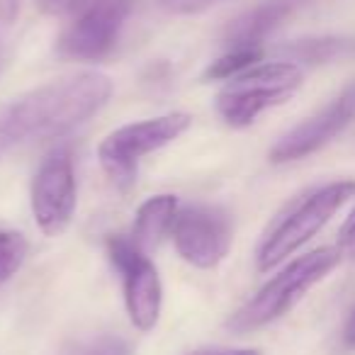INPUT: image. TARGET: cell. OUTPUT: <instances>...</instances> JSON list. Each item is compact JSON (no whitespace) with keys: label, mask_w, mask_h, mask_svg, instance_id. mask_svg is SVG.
<instances>
[{"label":"cell","mask_w":355,"mask_h":355,"mask_svg":"<svg viewBox=\"0 0 355 355\" xmlns=\"http://www.w3.org/2000/svg\"><path fill=\"white\" fill-rule=\"evenodd\" d=\"M110 95L112 80L95 71L66 76L20 95L0 110V151L64 137L100 112Z\"/></svg>","instance_id":"obj_1"},{"label":"cell","mask_w":355,"mask_h":355,"mask_svg":"<svg viewBox=\"0 0 355 355\" xmlns=\"http://www.w3.org/2000/svg\"><path fill=\"white\" fill-rule=\"evenodd\" d=\"M355 195V180H338L316 188L302 198L292 200L266 229L256 251V266L261 272L272 270L287 256L304 246L316 232L331 222L336 212Z\"/></svg>","instance_id":"obj_2"},{"label":"cell","mask_w":355,"mask_h":355,"mask_svg":"<svg viewBox=\"0 0 355 355\" xmlns=\"http://www.w3.org/2000/svg\"><path fill=\"white\" fill-rule=\"evenodd\" d=\"M340 263V248L326 246L306 253V256L292 261L275 277L266 282L232 319L227 321V329L232 334H251L256 329L272 324L280 316H285L295 304L316 285L324 280L331 270Z\"/></svg>","instance_id":"obj_3"},{"label":"cell","mask_w":355,"mask_h":355,"mask_svg":"<svg viewBox=\"0 0 355 355\" xmlns=\"http://www.w3.org/2000/svg\"><path fill=\"white\" fill-rule=\"evenodd\" d=\"M302 66L290 61H268L256 64L229 78L217 93L214 107L224 124L234 129L251 127L258 114L282 105L300 90Z\"/></svg>","instance_id":"obj_4"},{"label":"cell","mask_w":355,"mask_h":355,"mask_svg":"<svg viewBox=\"0 0 355 355\" xmlns=\"http://www.w3.org/2000/svg\"><path fill=\"white\" fill-rule=\"evenodd\" d=\"M190 124H193V117L188 112H168L161 117L141 119V122L114 129L103 139L98 148L105 175L112 180L114 188L129 190L137 183L141 158L173 144L178 137H183Z\"/></svg>","instance_id":"obj_5"},{"label":"cell","mask_w":355,"mask_h":355,"mask_svg":"<svg viewBox=\"0 0 355 355\" xmlns=\"http://www.w3.org/2000/svg\"><path fill=\"white\" fill-rule=\"evenodd\" d=\"M129 12L132 0H90L69 15L56 49L71 61H103L117 46Z\"/></svg>","instance_id":"obj_6"},{"label":"cell","mask_w":355,"mask_h":355,"mask_svg":"<svg viewBox=\"0 0 355 355\" xmlns=\"http://www.w3.org/2000/svg\"><path fill=\"white\" fill-rule=\"evenodd\" d=\"M107 256L122 277L124 306H127L129 321L139 331H151L158 324L163 306V287L156 266L151 263L148 253H144L132 236H107L105 241Z\"/></svg>","instance_id":"obj_7"},{"label":"cell","mask_w":355,"mask_h":355,"mask_svg":"<svg viewBox=\"0 0 355 355\" xmlns=\"http://www.w3.org/2000/svg\"><path fill=\"white\" fill-rule=\"evenodd\" d=\"M76 168L69 146H59L40 163L32 180V214L44 236H61L76 212Z\"/></svg>","instance_id":"obj_8"},{"label":"cell","mask_w":355,"mask_h":355,"mask_svg":"<svg viewBox=\"0 0 355 355\" xmlns=\"http://www.w3.org/2000/svg\"><path fill=\"white\" fill-rule=\"evenodd\" d=\"M232 219L217 205H188L173 219L171 239L185 263L209 270L227 258L232 248Z\"/></svg>","instance_id":"obj_9"},{"label":"cell","mask_w":355,"mask_h":355,"mask_svg":"<svg viewBox=\"0 0 355 355\" xmlns=\"http://www.w3.org/2000/svg\"><path fill=\"white\" fill-rule=\"evenodd\" d=\"M355 119V80L348 83L324 110L306 117L302 124L280 137L270 148L272 163H287L304 158L334 141L345 127Z\"/></svg>","instance_id":"obj_10"},{"label":"cell","mask_w":355,"mask_h":355,"mask_svg":"<svg viewBox=\"0 0 355 355\" xmlns=\"http://www.w3.org/2000/svg\"><path fill=\"white\" fill-rule=\"evenodd\" d=\"M300 3L302 0H268L239 15L224 30L227 49H261L263 42L295 12Z\"/></svg>","instance_id":"obj_11"},{"label":"cell","mask_w":355,"mask_h":355,"mask_svg":"<svg viewBox=\"0 0 355 355\" xmlns=\"http://www.w3.org/2000/svg\"><path fill=\"white\" fill-rule=\"evenodd\" d=\"M178 209V198L175 195H156L148 198L141 207L137 209L132 227V241L141 248L144 253H148L151 248H156L163 241V236H171L173 219H175Z\"/></svg>","instance_id":"obj_12"},{"label":"cell","mask_w":355,"mask_h":355,"mask_svg":"<svg viewBox=\"0 0 355 355\" xmlns=\"http://www.w3.org/2000/svg\"><path fill=\"white\" fill-rule=\"evenodd\" d=\"M277 56L290 64H331V61L355 59V40H338V37H314V40H300L277 49Z\"/></svg>","instance_id":"obj_13"},{"label":"cell","mask_w":355,"mask_h":355,"mask_svg":"<svg viewBox=\"0 0 355 355\" xmlns=\"http://www.w3.org/2000/svg\"><path fill=\"white\" fill-rule=\"evenodd\" d=\"M261 61H263V49H227V54H222L217 61H212V64L207 66L205 78L229 80L241 73V71L261 64Z\"/></svg>","instance_id":"obj_14"},{"label":"cell","mask_w":355,"mask_h":355,"mask_svg":"<svg viewBox=\"0 0 355 355\" xmlns=\"http://www.w3.org/2000/svg\"><path fill=\"white\" fill-rule=\"evenodd\" d=\"M30 253V243L20 232L0 229V285H6L22 268Z\"/></svg>","instance_id":"obj_15"},{"label":"cell","mask_w":355,"mask_h":355,"mask_svg":"<svg viewBox=\"0 0 355 355\" xmlns=\"http://www.w3.org/2000/svg\"><path fill=\"white\" fill-rule=\"evenodd\" d=\"M222 0H158V6L168 12H175V15H190V12L207 10V8L217 6Z\"/></svg>","instance_id":"obj_16"},{"label":"cell","mask_w":355,"mask_h":355,"mask_svg":"<svg viewBox=\"0 0 355 355\" xmlns=\"http://www.w3.org/2000/svg\"><path fill=\"white\" fill-rule=\"evenodd\" d=\"M85 3H90V0H40V8L46 15L64 17V15H73Z\"/></svg>","instance_id":"obj_17"},{"label":"cell","mask_w":355,"mask_h":355,"mask_svg":"<svg viewBox=\"0 0 355 355\" xmlns=\"http://www.w3.org/2000/svg\"><path fill=\"white\" fill-rule=\"evenodd\" d=\"M338 248L340 251H343V248H355V207L338 232Z\"/></svg>","instance_id":"obj_18"},{"label":"cell","mask_w":355,"mask_h":355,"mask_svg":"<svg viewBox=\"0 0 355 355\" xmlns=\"http://www.w3.org/2000/svg\"><path fill=\"white\" fill-rule=\"evenodd\" d=\"M190 355H261V350L256 348H202V350H195Z\"/></svg>","instance_id":"obj_19"},{"label":"cell","mask_w":355,"mask_h":355,"mask_svg":"<svg viewBox=\"0 0 355 355\" xmlns=\"http://www.w3.org/2000/svg\"><path fill=\"white\" fill-rule=\"evenodd\" d=\"M345 338H348V343H353V345H355V314H353V319H350V324H348V331H345Z\"/></svg>","instance_id":"obj_20"}]
</instances>
